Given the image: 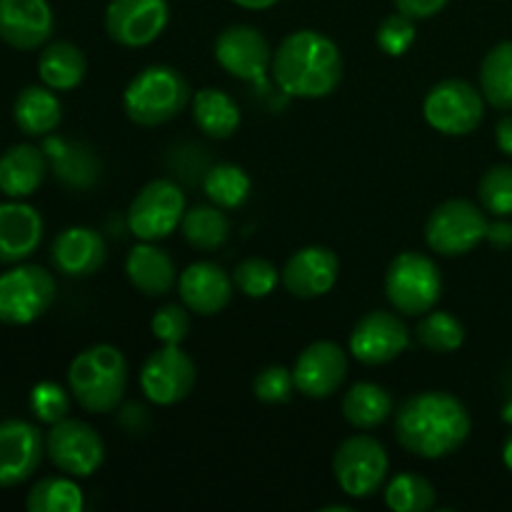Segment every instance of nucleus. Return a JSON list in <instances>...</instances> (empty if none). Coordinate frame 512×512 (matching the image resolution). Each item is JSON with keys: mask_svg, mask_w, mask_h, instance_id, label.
<instances>
[{"mask_svg": "<svg viewBox=\"0 0 512 512\" xmlns=\"http://www.w3.org/2000/svg\"><path fill=\"white\" fill-rule=\"evenodd\" d=\"M473 420L468 408L445 390L410 395L395 413V440L410 455L425 460L448 458L468 440Z\"/></svg>", "mask_w": 512, "mask_h": 512, "instance_id": "nucleus-1", "label": "nucleus"}, {"mask_svg": "<svg viewBox=\"0 0 512 512\" xmlns=\"http://www.w3.org/2000/svg\"><path fill=\"white\" fill-rule=\"evenodd\" d=\"M273 78L290 98H328L343 80V55L333 38L318 30H295L273 53Z\"/></svg>", "mask_w": 512, "mask_h": 512, "instance_id": "nucleus-2", "label": "nucleus"}, {"mask_svg": "<svg viewBox=\"0 0 512 512\" xmlns=\"http://www.w3.org/2000/svg\"><path fill=\"white\" fill-rule=\"evenodd\" d=\"M68 385L83 410L113 413L128 388V360L113 345H90L70 363Z\"/></svg>", "mask_w": 512, "mask_h": 512, "instance_id": "nucleus-3", "label": "nucleus"}, {"mask_svg": "<svg viewBox=\"0 0 512 512\" xmlns=\"http://www.w3.org/2000/svg\"><path fill=\"white\" fill-rule=\"evenodd\" d=\"M190 103V85L170 65H148L128 83L123 110L140 128L170 123Z\"/></svg>", "mask_w": 512, "mask_h": 512, "instance_id": "nucleus-4", "label": "nucleus"}, {"mask_svg": "<svg viewBox=\"0 0 512 512\" xmlns=\"http://www.w3.org/2000/svg\"><path fill=\"white\" fill-rule=\"evenodd\" d=\"M440 293H443V275L438 263L425 253L405 250L388 265L385 295L400 315L418 318L430 313L438 305Z\"/></svg>", "mask_w": 512, "mask_h": 512, "instance_id": "nucleus-5", "label": "nucleus"}, {"mask_svg": "<svg viewBox=\"0 0 512 512\" xmlns=\"http://www.w3.org/2000/svg\"><path fill=\"white\" fill-rule=\"evenodd\" d=\"M488 225L485 208L475 205L473 200H445L430 213L425 223V243L433 253L458 258V255L473 253L483 243Z\"/></svg>", "mask_w": 512, "mask_h": 512, "instance_id": "nucleus-6", "label": "nucleus"}, {"mask_svg": "<svg viewBox=\"0 0 512 512\" xmlns=\"http://www.w3.org/2000/svg\"><path fill=\"white\" fill-rule=\"evenodd\" d=\"M423 115L443 135H470L485 118V95L463 78L440 80L425 95Z\"/></svg>", "mask_w": 512, "mask_h": 512, "instance_id": "nucleus-7", "label": "nucleus"}, {"mask_svg": "<svg viewBox=\"0 0 512 512\" xmlns=\"http://www.w3.org/2000/svg\"><path fill=\"white\" fill-rule=\"evenodd\" d=\"M58 285L40 265H15L0 275V323L30 325L48 313Z\"/></svg>", "mask_w": 512, "mask_h": 512, "instance_id": "nucleus-8", "label": "nucleus"}, {"mask_svg": "<svg viewBox=\"0 0 512 512\" xmlns=\"http://www.w3.org/2000/svg\"><path fill=\"white\" fill-rule=\"evenodd\" d=\"M388 468V453L373 435H353L343 440L333 455V473L340 490L358 500L378 493L388 478Z\"/></svg>", "mask_w": 512, "mask_h": 512, "instance_id": "nucleus-9", "label": "nucleus"}, {"mask_svg": "<svg viewBox=\"0 0 512 512\" xmlns=\"http://www.w3.org/2000/svg\"><path fill=\"white\" fill-rule=\"evenodd\" d=\"M185 215V195L173 180H150L133 198L128 210V228L138 240L158 243L178 230Z\"/></svg>", "mask_w": 512, "mask_h": 512, "instance_id": "nucleus-10", "label": "nucleus"}, {"mask_svg": "<svg viewBox=\"0 0 512 512\" xmlns=\"http://www.w3.org/2000/svg\"><path fill=\"white\" fill-rule=\"evenodd\" d=\"M45 453L60 473L70 478H90L105 460V443L88 423L63 418L50 425Z\"/></svg>", "mask_w": 512, "mask_h": 512, "instance_id": "nucleus-11", "label": "nucleus"}, {"mask_svg": "<svg viewBox=\"0 0 512 512\" xmlns=\"http://www.w3.org/2000/svg\"><path fill=\"white\" fill-rule=\"evenodd\" d=\"M198 380L193 358L180 345H163L148 355L140 370V390L155 405L180 403L188 398Z\"/></svg>", "mask_w": 512, "mask_h": 512, "instance_id": "nucleus-12", "label": "nucleus"}, {"mask_svg": "<svg viewBox=\"0 0 512 512\" xmlns=\"http://www.w3.org/2000/svg\"><path fill=\"white\" fill-rule=\"evenodd\" d=\"M168 20V0H110L105 33L123 48H145L163 35Z\"/></svg>", "mask_w": 512, "mask_h": 512, "instance_id": "nucleus-13", "label": "nucleus"}, {"mask_svg": "<svg viewBox=\"0 0 512 512\" xmlns=\"http://www.w3.org/2000/svg\"><path fill=\"white\" fill-rule=\"evenodd\" d=\"M215 60L233 78L245 83H265L273 50L268 38L253 25H230L215 40Z\"/></svg>", "mask_w": 512, "mask_h": 512, "instance_id": "nucleus-14", "label": "nucleus"}, {"mask_svg": "<svg viewBox=\"0 0 512 512\" xmlns=\"http://www.w3.org/2000/svg\"><path fill=\"white\" fill-rule=\"evenodd\" d=\"M410 330L395 313L370 310L350 333V353L363 365H385L408 350Z\"/></svg>", "mask_w": 512, "mask_h": 512, "instance_id": "nucleus-15", "label": "nucleus"}, {"mask_svg": "<svg viewBox=\"0 0 512 512\" xmlns=\"http://www.w3.org/2000/svg\"><path fill=\"white\" fill-rule=\"evenodd\" d=\"M295 388L310 400H325L338 393L348 378V355L333 340H318L298 355L293 368Z\"/></svg>", "mask_w": 512, "mask_h": 512, "instance_id": "nucleus-16", "label": "nucleus"}, {"mask_svg": "<svg viewBox=\"0 0 512 512\" xmlns=\"http://www.w3.org/2000/svg\"><path fill=\"white\" fill-rule=\"evenodd\" d=\"M45 438L38 425L25 420L0 423V488H15L38 470Z\"/></svg>", "mask_w": 512, "mask_h": 512, "instance_id": "nucleus-17", "label": "nucleus"}, {"mask_svg": "<svg viewBox=\"0 0 512 512\" xmlns=\"http://www.w3.org/2000/svg\"><path fill=\"white\" fill-rule=\"evenodd\" d=\"M340 260L323 245H308L290 255L283 268V285L290 295L300 300L323 298L338 283Z\"/></svg>", "mask_w": 512, "mask_h": 512, "instance_id": "nucleus-18", "label": "nucleus"}, {"mask_svg": "<svg viewBox=\"0 0 512 512\" xmlns=\"http://www.w3.org/2000/svg\"><path fill=\"white\" fill-rule=\"evenodd\" d=\"M55 28L48 0H0V40L15 50L43 48Z\"/></svg>", "mask_w": 512, "mask_h": 512, "instance_id": "nucleus-19", "label": "nucleus"}, {"mask_svg": "<svg viewBox=\"0 0 512 512\" xmlns=\"http://www.w3.org/2000/svg\"><path fill=\"white\" fill-rule=\"evenodd\" d=\"M233 278L210 260H198L188 265L178 278V293L185 308L190 313H198L203 318L218 315L233 298Z\"/></svg>", "mask_w": 512, "mask_h": 512, "instance_id": "nucleus-20", "label": "nucleus"}, {"mask_svg": "<svg viewBox=\"0 0 512 512\" xmlns=\"http://www.w3.org/2000/svg\"><path fill=\"white\" fill-rule=\"evenodd\" d=\"M50 258H53L55 268L68 278H88L103 268L108 248L98 230L73 225L53 240Z\"/></svg>", "mask_w": 512, "mask_h": 512, "instance_id": "nucleus-21", "label": "nucleus"}, {"mask_svg": "<svg viewBox=\"0 0 512 512\" xmlns=\"http://www.w3.org/2000/svg\"><path fill=\"white\" fill-rule=\"evenodd\" d=\"M43 218L28 203L10 198L0 203V263H23L43 240Z\"/></svg>", "mask_w": 512, "mask_h": 512, "instance_id": "nucleus-22", "label": "nucleus"}, {"mask_svg": "<svg viewBox=\"0 0 512 512\" xmlns=\"http://www.w3.org/2000/svg\"><path fill=\"white\" fill-rule=\"evenodd\" d=\"M48 175V155L35 145L20 143L0 155V193L5 198H30Z\"/></svg>", "mask_w": 512, "mask_h": 512, "instance_id": "nucleus-23", "label": "nucleus"}, {"mask_svg": "<svg viewBox=\"0 0 512 512\" xmlns=\"http://www.w3.org/2000/svg\"><path fill=\"white\" fill-rule=\"evenodd\" d=\"M125 273H128L130 285L143 295H150V298L168 295L178 283V270H175L173 258L148 240L130 250L128 258H125Z\"/></svg>", "mask_w": 512, "mask_h": 512, "instance_id": "nucleus-24", "label": "nucleus"}, {"mask_svg": "<svg viewBox=\"0 0 512 512\" xmlns=\"http://www.w3.org/2000/svg\"><path fill=\"white\" fill-rule=\"evenodd\" d=\"M13 118L20 133L30 138L50 135L63 120V105L48 85H28L18 93L13 105Z\"/></svg>", "mask_w": 512, "mask_h": 512, "instance_id": "nucleus-25", "label": "nucleus"}, {"mask_svg": "<svg viewBox=\"0 0 512 512\" xmlns=\"http://www.w3.org/2000/svg\"><path fill=\"white\" fill-rule=\"evenodd\" d=\"M45 155H48L53 173L60 183L68 188H90L100 175V160L93 150L73 140H45Z\"/></svg>", "mask_w": 512, "mask_h": 512, "instance_id": "nucleus-26", "label": "nucleus"}, {"mask_svg": "<svg viewBox=\"0 0 512 512\" xmlns=\"http://www.w3.org/2000/svg\"><path fill=\"white\" fill-rule=\"evenodd\" d=\"M85 73H88V60L78 45L68 43V40H58V43L45 45L43 53L38 58V75L43 85L53 88L55 93H68L83 83Z\"/></svg>", "mask_w": 512, "mask_h": 512, "instance_id": "nucleus-27", "label": "nucleus"}, {"mask_svg": "<svg viewBox=\"0 0 512 512\" xmlns=\"http://www.w3.org/2000/svg\"><path fill=\"white\" fill-rule=\"evenodd\" d=\"M193 120L208 138H230L240 128L238 100L220 88L198 90L193 95Z\"/></svg>", "mask_w": 512, "mask_h": 512, "instance_id": "nucleus-28", "label": "nucleus"}, {"mask_svg": "<svg viewBox=\"0 0 512 512\" xmlns=\"http://www.w3.org/2000/svg\"><path fill=\"white\" fill-rule=\"evenodd\" d=\"M395 413V400L383 385L355 383L343 398V415L353 428L373 430Z\"/></svg>", "mask_w": 512, "mask_h": 512, "instance_id": "nucleus-29", "label": "nucleus"}, {"mask_svg": "<svg viewBox=\"0 0 512 512\" xmlns=\"http://www.w3.org/2000/svg\"><path fill=\"white\" fill-rule=\"evenodd\" d=\"M180 230L195 250L210 253L228 243L230 220L218 205H195V208L185 210Z\"/></svg>", "mask_w": 512, "mask_h": 512, "instance_id": "nucleus-30", "label": "nucleus"}, {"mask_svg": "<svg viewBox=\"0 0 512 512\" xmlns=\"http://www.w3.org/2000/svg\"><path fill=\"white\" fill-rule=\"evenodd\" d=\"M480 90L498 110H512V40L488 50L480 65Z\"/></svg>", "mask_w": 512, "mask_h": 512, "instance_id": "nucleus-31", "label": "nucleus"}, {"mask_svg": "<svg viewBox=\"0 0 512 512\" xmlns=\"http://www.w3.org/2000/svg\"><path fill=\"white\" fill-rule=\"evenodd\" d=\"M250 190H253L250 175L240 165L218 163L203 175V193L208 195L210 203L223 210H235L245 205Z\"/></svg>", "mask_w": 512, "mask_h": 512, "instance_id": "nucleus-32", "label": "nucleus"}, {"mask_svg": "<svg viewBox=\"0 0 512 512\" xmlns=\"http://www.w3.org/2000/svg\"><path fill=\"white\" fill-rule=\"evenodd\" d=\"M25 508L30 512H80L85 508L83 490L70 475L43 478L30 488Z\"/></svg>", "mask_w": 512, "mask_h": 512, "instance_id": "nucleus-33", "label": "nucleus"}, {"mask_svg": "<svg viewBox=\"0 0 512 512\" xmlns=\"http://www.w3.org/2000/svg\"><path fill=\"white\" fill-rule=\"evenodd\" d=\"M415 335H418V343L425 350L448 355L455 353L465 343V325L448 310H430L420 318Z\"/></svg>", "mask_w": 512, "mask_h": 512, "instance_id": "nucleus-34", "label": "nucleus"}, {"mask_svg": "<svg viewBox=\"0 0 512 512\" xmlns=\"http://www.w3.org/2000/svg\"><path fill=\"white\" fill-rule=\"evenodd\" d=\"M385 505L393 512H428L435 508V488L418 473H400L385 488Z\"/></svg>", "mask_w": 512, "mask_h": 512, "instance_id": "nucleus-35", "label": "nucleus"}, {"mask_svg": "<svg viewBox=\"0 0 512 512\" xmlns=\"http://www.w3.org/2000/svg\"><path fill=\"white\" fill-rule=\"evenodd\" d=\"M280 280L283 273H278V268L265 258H245L233 270V285L245 298H268Z\"/></svg>", "mask_w": 512, "mask_h": 512, "instance_id": "nucleus-36", "label": "nucleus"}, {"mask_svg": "<svg viewBox=\"0 0 512 512\" xmlns=\"http://www.w3.org/2000/svg\"><path fill=\"white\" fill-rule=\"evenodd\" d=\"M478 198L485 213L495 218H510L512 215V165H495L480 178Z\"/></svg>", "mask_w": 512, "mask_h": 512, "instance_id": "nucleus-37", "label": "nucleus"}, {"mask_svg": "<svg viewBox=\"0 0 512 512\" xmlns=\"http://www.w3.org/2000/svg\"><path fill=\"white\" fill-rule=\"evenodd\" d=\"M415 38H418V30H415V20L405 13H393L380 23L378 35V48L383 50L390 58H400V55L408 53L413 48Z\"/></svg>", "mask_w": 512, "mask_h": 512, "instance_id": "nucleus-38", "label": "nucleus"}, {"mask_svg": "<svg viewBox=\"0 0 512 512\" xmlns=\"http://www.w3.org/2000/svg\"><path fill=\"white\" fill-rule=\"evenodd\" d=\"M30 410L35 418L45 425H55L70 413V398L65 393L63 385L53 383V380H43L30 393Z\"/></svg>", "mask_w": 512, "mask_h": 512, "instance_id": "nucleus-39", "label": "nucleus"}, {"mask_svg": "<svg viewBox=\"0 0 512 512\" xmlns=\"http://www.w3.org/2000/svg\"><path fill=\"white\" fill-rule=\"evenodd\" d=\"M295 378L293 370L283 368V365H268L260 370L253 380V393L260 403L268 405H283L293 398L295 393Z\"/></svg>", "mask_w": 512, "mask_h": 512, "instance_id": "nucleus-40", "label": "nucleus"}, {"mask_svg": "<svg viewBox=\"0 0 512 512\" xmlns=\"http://www.w3.org/2000/svg\"><path fill=\"white\" fill-rule=\"evenodd\" d=\"M150 328L163 345H180L190 335L188 308L178 303L163 305L150 320Z\"/></svg>", "mask_w": 512, "mask_h": 512, "instance_id": "nucleus-41", "label": "nucleus"}, {"mask_svg": "<svg viewBox=\"0 0 512 512\" xmlns=\"http://www.w3.org/2000/svg\"><path fill=\"white\" fill-rule=\"evenodd\" d=\"M393 3L400 13L410 15L413 20H425L438 15L450 0H393Z\"/></svg>", "mask_w": 512, "mask_h": 512, "instance_id": "nucleus-42", "label": "nucleus"}, {"mask_svg": "<svg viewBox=\"0 0 512 512\" xmlns=\"http://www.w3.org/2000/svg\"><path fill=\"white\" fill-rule=\"evenodd\" d=\"M495 250H508L512 248V223L508 218H498L495 223L488 225V235H485Z\"/></svg>", "mask_w": 512, "mask_h": 512, "instance_id": "nucleus-43", "label": "nucleus"}, {"mask_svg": "<svg viewBox=\"0 0 512 512\" xmlns=\"http://www.w3.org/2000/svg\"><path fill=\"white\" fill-rule=\"evenodd\" d=\"M495 143H498V148L503 150L508 158H512V113L503 115V118L498 120V125H495Z\"/></svg>", "mask_w": 512, "mask_h": 512, "instance_id": "nucleus-44", "label": "nucleus"}, {"mask_svg": "<svg viewBox=\"0 0 512 512\" xmlns=\"http://www.w3.org/2000/svg\"><path fill=\"white\" fill-rule=\"evenodd\" d=\"M503 420L512 425V370L505 378V393H503Z\"/></svg>", "mask_w": 512, "mask_h": 512, "instance_id": "nucleus-45", "label": "nucleus"}, {"mask_svg": "<svg viewBox=\"0 0 512 512\" xmlns=\"http://www.w3.org/2000/svg\"><path fill=\"white\" fill-rule=\"evenodd\" d=\"M233 3L240 5V8H245V10H268V8H273L278 0H233Z\"/></svg>", "mask_w": 512, "mask_h": 512, "instance_id": "nucleus-46", "label": "nucleus"}, {"mask_svg": "<svg viewBox=\"0 0 512 512\" xmlns=\"http://www.w3.org/2000/svg\"><path fill=\"white\" fill-rule=\"evenodd\" d=\"M503 463H505V468L512 473V433L505 438V443H503Z\"/></svg>", "mask_w": 512, "mask_h": 512, "instance_id": "nucleus-47", "label": "nucleus"}, {"mask_svg": "<svg viewBox=\"0 0 512 512\" xmlns=\"http://www.w3.org/2000/svg\"><path fill=\"white\" fill-rule=\"evenodd\" d=\"M353 508L350 505H328V508H323V512H350Z\"/></svg>", "mask_w": 512, "mask_h": 512, "instance_id": "nucleus-48", "label": "nucleus"}]
</instances>
